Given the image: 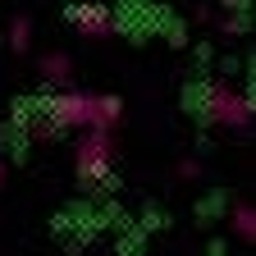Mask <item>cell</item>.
Segmentation results:
<instances>
[{
	"label": "cell",
	"instance_id": "7a4b0ae2",
	"mask_svg": "<svg viewBox=\"0 0 256 256\" xmlns=\"http://www.w3.org/2000/svg\"><path fill=\"white\" fill-rule=\"evenodd\" d=\"M74 174L82 188H106L114 178V133H82L74 146Z\"/></svg>",
	"mask_w": 256,
	"mask_h": 256
},
{
	"label": "cell",
	"instance_id": "52a82bcc",
	"mask_svg": "<svg viewBox=\"0 0 256 256\" xmlns=\"http://www.w3.org/2000/svg\"><path fill=\"white\" fill-rule=\"evenodd\" d=\"M28 46H32V23H28L23 14H18V18L10 23V50H14V55H23Z\"/></svg>",
	"mask_w": 256,
	"mask_h": 256
},
{
	"label": "cell",
	"instance_id": "3957f363",
	"mask_svg": "<svg viewBox=\"0 0 256 256\" xmlns=\"http://www.w3.org/2000/svg\"><path fill=\"white\" fill-rule=\"evenodd\" d=\"M206 119L220 128H234V133H247L256 110H252V96L234 82H210L206 87Z\"/></svg>",
	"mask_w": 256,
	"mask_h": 256
},
{
	"label": "cell",
	"instance_id": "8992f818",
	"mask_svg": "<svg viewBox=\"0 0 256 256\" xmlns=\"http://www.w3.org/2000/svg\"><path fill=\"white\" fill-rule=\"evenodd\" d=\"M37 69H42V78H46V82L60 92L64 82H69V55H46V60L37 64Z\"/></svg>",
	"mask_w": 256,
	"mask_h": 256
},
{
	"label": "cell",
	"instance_id": "ba28073f",
	"mask_svg": "<svg viewBox=\"0 0 256 256\" xmlns=\"http://www.w3.org/2000/svg\"><path fill=\"white\" fill-rule=\"evenodd\" d=\"M0 188H5V160H0Z\"/></svg>",
	"mask_w": 256,
	"mask_h": 256
},
{
	"label": "cell",
	"instance_id": "6da1fadb",
	"mask_svg": "<svg viewBox=\"0 0 256 256\" xmlns=\"http://www.w3.org/2000/svg\"><path fill=\"white\" fill-rule=\"evenodd\" d=\"M42 124L50 128V133H64V128H82V133H119L124 101H119V96H92V92L60 87L55 96H46Z\"/></svg>",
	"mask_w": 256,
	"mask_h": 256
},
{
	"label": "cell",
	"instance_id": "277c9868",
	"mask_svg": "<svg viewBox=\"0 0 256 256\" xmlns=\"http://www.w3.org/2000/svg\"><path fill=\"white\" fill-rule=\"evenodd\" d=\"M69 23H74V32H82V37H114L119 32L114 10L101 5V0H78V5H69Z\"/></svg>",
	"mask_w": 256,
	"mask_h": 256
},
{
	"label": "cell",
	"instance_id": "5b68a950",
	"mask_svg": "<svg viewBox=\"0 0 256 256\" xmlns=\"http://www.w3.org/2000/svg\"><path fill=\"white\" fill-rule=\"evenodd\" d=\"M229 224H234V238H238V242H256V210H252L247 202H238V206H234Z\"/></svg>",
	"mask_w": 256,
	"mask_h": 256
}]
</instances>
